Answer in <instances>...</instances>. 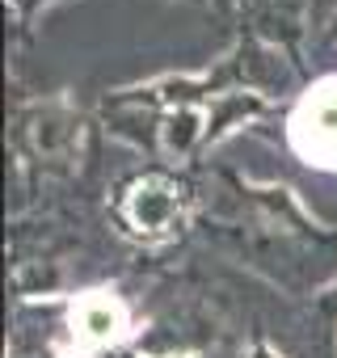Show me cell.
Listing matches in <instances>:
<instances>
[{"label":"cell","instance_id":"obj_1","mask_svg":"<svg viewBox=\"0 0 337 358\" xmlns=\"http://www.w3.org/2000/svg\"><path fill=\"white\" fill-rule=\"evenodd\" d=\"M291 143L308 164L337 169V80H320L291 114Z\"/></svg>","mask_w":337,"mask_h":358},{"label":"cell","instance_id":"obj_2","mask_svg":"<svg viewBox=\"0 0 337 358\" xmlns=\"http://www.w3.org/2000/svg\"><path fill=\"white\" fill-rule=\"evenodd\" d=\"M76 329H80L85 341H110V337L122 329V308H118L114 299H106V295H93V299L80 303Z\"/></svg>","mask_w":337,"mask_h":358}]
</instances>
